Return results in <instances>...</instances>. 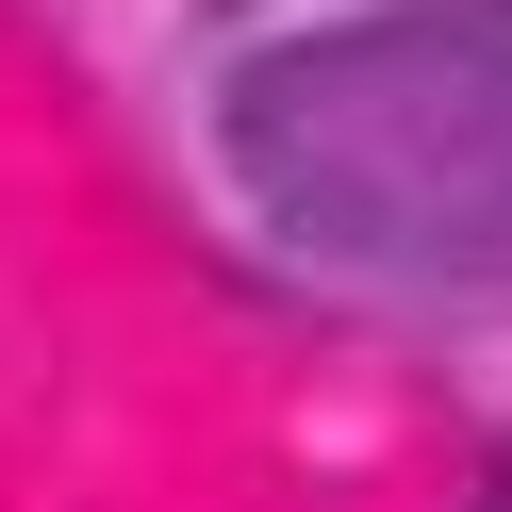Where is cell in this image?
Masks as SVG:
<instances>
[{"label": "cell", "mask_w": 512, "mask_h": 512, "mask_svg": "<svg viewBox=\"0 0 512 512\" xmlns=\"http://www.w3.org/2000/svg\"><path fill=\"white\" fill-rule=\"evenodd\" d=\"M215 149L248 215L347 281H512V0H380L248 50Z\"/></svg>", "instance_id": "cell-1"}]
</instances>
